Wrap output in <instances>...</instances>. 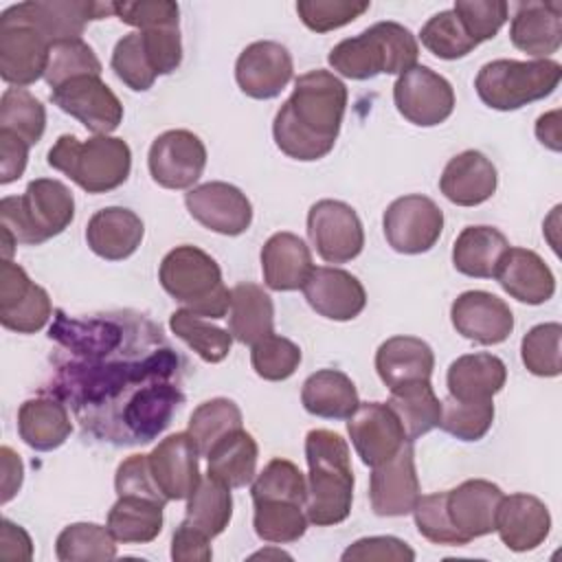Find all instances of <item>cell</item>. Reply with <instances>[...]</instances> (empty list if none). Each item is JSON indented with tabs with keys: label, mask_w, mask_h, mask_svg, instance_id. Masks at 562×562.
<instances>
[{
	"label": "cell",
	"mask_w": 562,
	"mask_h": 562,
	"mask_svg": "<svg viewBox=\"0 0 562 562\" xmlns=\"http://www.w3.org/2000/svg\"><path fill=\"white\" fill-rule=\"evenodd\" d=\"M231 516H233L231 487H226L224 483L215 481L209 474L200 479L198 487L187 498L184 522L213 540L228 527Z\"/></svg>",
	"instance_id": "40"
},
{
	"label": "cell",
	"mask_w": 562,
	"mask_h": 562,
	"mask_svg": "<svg viewBox=\"0 0 562 562\" xmlns=\"http://www.w3.org/2000/svg\"><path fill=\"white\" fill-rule=\"evenodd\" d=\"M48 165L66 173L86 193H108L127 180L132 149L119 136L79 140L75 134H61L48 149Z\"/></svg>",
	"instance_id": "6"
},
{
	"label": "cell",
	"mask_w": 562,
	"mask_h": 562,
	"mask_svg": "<svg viewBox=\"0 0 562 562\" xmlns=\"http://www.w3.org/2000/svg\"><path fill=\"white\" fill-rule=\"evenodd\" d=\"M83 75L101 77V61L94 55L92 46H88L81 37L55 42L50 46V55L44 72V79L50 86V90Z\"/></svg>",
	"instance_id": "47"
},
{
	"label": "cell",
	"mask_w": 562,
	"mask_h": 562,
	"mask_svg": "<svg viewBox=\"0 0 562 562\" xmlns=\"http://www.w3.org/2000/svg\"><path fill=\"white\" fill-rule=\"evenodd\" d=\"M560 112L553 110L549 114L538 116L536 121V136L542 145H547L553 151H560V123H558Z\"/></svg>",
	"instance_id": "63"
},
{
	"label": "cell",
	"mask_w": 562,
	"mask_h": 562,
	"mask_svg": "<svg viewBox=\"0 0 562 562\" xmlns=\"http://www.w3.org/2000/svg\"><path fill=\"white\" fill-rule=\"evenodd\" d=\"M147 167L156 184L165 189H189L206 167V147L189 130H167L154 138Z\"/></svg>",
	"instance_id": "14"
},
{
	"label": "cell",
	"mask_w": 562,
	"mask_h": 562,
	"mask_svg": "<svg viewBox=\"0 0 562 562\" xmlns=\"http://www.w3.org/2000/svg\"><path fill=\"white\" fill-rule=\"evenodd\" d=\"M452 11L459 15L468 35L481 44L501 31L507 22L509 7L505 0H457Z\"/></svg>",
	"instance_id": "55"
},
{
	"label": "cell",
	"mask_w": 562,
	"mask_h": 562,
	"mask_svg": "<svg viewBox=\"0 0 562 562\" xmlns=\"http://www.w3.org/2000/svg\"><path fill=\"white\" fill-rule=\"evenodd\" d=\"M165 503L145 496H119L108 512V529L116 542H151L162 531Z\"/></svg>",
	"instance_id": "38"
},
{
	"label": "cell",
	"mask_w": 562,
	"mask_h": 562,
	"mask_svg": "<svg viewBox=\"0 0 562 562\" xmlns=\"http://www.w3.org/2000/svg\"><path fill=\"white\" fill-rule=\"evenodd\" d=\"M386 404L397 415L408 441H415L422 435L435 430L441 422V402L435 395L430 380H419L393 389Z\"/></svg>",
	"instance_id": "39"
},
{
	"label": "cell",
	"mask_w": 562,
	"mask_h": 562,
	"mask_svg": "<svg viewBox=\"0 0 562 562\" xmlns=\"http://www.w3.org/2000/svg\"><path fill=\"white\" fill-rule=\"evenodd\" d=\"M347 430L360 461L371 468L389 461L408 441L397 415L384 402H360Z\"/></svg>",
	"instance_id": "20"
},
{
	"label": "cell",
	"mask_w": 562,
	"mask_h": 562,
	"mask_svg": "<svg viewBox=\"0 0 562 562\" xmlns=\"http://www.w3.org/2000/svg\"><path fill=\"white\" fill-rule=\"evenodd\" d=\"M209 542L211 538L182 520L171 538V558L176 562H209L213 558Z\"/></svg>",
	"instance_id": "59"
},
{
	"label": "cell",
	"mask_w": 562,
	"mask_h": 562,
	"mask_svg": "<svg viewBox=\"0 0 562 562\" xmlns=\"http://www.w3.org/2000/svg\"><path fill=\"white\" fill-rule=\"evenodd\" d=\"M294 72L290 50L272 40L248 44L235 64L239 90L250 99H274L290 83Z\"/></svg>",
	"instance_id": "18"
},
{
	"label": "cell",
	"mask_w": 562,
	"mask_h": 562,
	"mask_svg": "<svg viewBox=\"0 0 562 562\" xmlns=\"http://www.w3.org/2000/svg\"><path fill=\"white\" fill-rule=\"evenodd\" d=\"M110 66H112L114 75L134 92L149 90L158 77L145 55L143 40H140L138 31L127 33L116 42V46L112 50Z\"/></svg>",
	"instance_id": "52"
},
{
	"label": "cell",
	"mask_w": 562,
	"mask_h": 562,
	"mask_svg": "<svg viewBox=\"0 0 562 562\" xmlns=\"http://www.w3.org/2000/svg\"><path fill=\"white\" fill-rule=\"evenodd\" d=\"M397 112L417 127H435L454 110V90L446 77L428 66H413L393 86Z\"/></svg>",
	"instance_id": "11"
},
{
	"label": "cell",
	"mask_w": 562,
	"mask_h": 562,
	"mask_svg": "<svg viewBox=\"0 0 562 562\" xmlns=\"http://www.w3.org/2000/svg\"><path fill=\"white\" fill-rule=\"evenodd\" d=\"M301 290L310 307L329 321H351L367 305L364 285L340 268H314Z\"/></svg>",
	"instance_id": "23"
},
{
	"label": "cell",
	"mask_w": 562,
	"mask_h": 562,
	"mask_svg": "<svg viewBox=\"0 0 562 562\" xmlns=\"http://www.w3.org/2000/svg\"><path fill=\"white\" fill-rule=\"evenodd\" d=\"M496 184V167L476 149H465L450 158L439 178L441 193L457 206H479L487 202L494 195Z\"/></svg>",
	"instance_id": "27"
},
{
	"label": "cell",
	"mask_w": 562,
	"mask_h": 562,
	"mask_svg": "<svg viewBox=\"0 0 562 562\" xmlns=\"http://www.w3.org/2000/svg\"><path fill=\"white\" fill-rule=\"evenodd\" d=\"M494 277L512 299L527 305H542L555 292V277L551 268L529 248L509 246Z\"/></svg>",
	"instance_id": "28"
},
{
	"label": "cell",
	"mask_w": 562,
	"mask_h": 562,
	"mask_svg": "<svg viewBox=\"0 0 562 562\" xmlns=\"http://www.w3.org/2000/svg\"><path fill=\"white\" fill-rule=\"evenodd\" d=\"M143 235V220L123 206H105L97 211L86 226V241L90 250L108 261H121L134 255Z\"/></svg>",
	"instance_id": "29"
},
{
	"label": "cell",
	"mask_w": 562,
	"mask_h": 562,
	"mask_svg": "<svg viewBox=\"0 0 562 562\" xmlns=\"http://www.w3.org/2000/svg\"><path fill=\"white\" fill-rule=\"evenodd\" d=\"M347 108V88L329 70L316 68L294 81V90L279 108L272 136L277 147L294 160H318L334 149Z\"/></svg>",
	"instance_id": "2"
},
{
	"label": "cell",
	"mask_w": 562,
	"mask_h": 562,
	"mask_svg": "<svg viewBox=\"0 0 562 562\" xmlns=\"http://www.w3.org/2000/svg\"><path fill=\"white\" fill-rule=\"evenodd\" d=\"M417 531L435 542V544H450V547H463L465 540L454 529L448 507H446V492H435L428 496H419L417 505L413 507Z\"/></svg>",
	"instance_id": "54"
},
{
	"label": "cell",
	"mask_w": 562,
	"mask_h": 562,
	"mask_svg": "<svg viewBox=\"0 0 562 562\" xmlns=\"http://www.w3.org/2000/svg\"><path fill=\"white\" fill-rule=\"evenodd\" d=\"M50 101L94 136H110L123 121V103L101 77H75L50 90Z\"/></svg>",
	"instance_id": "13"
},
{
	"label": "cell",
	"mask_w": 562,
	"mask_h": 562,
	"mask_svg": "<svg viewBox=\"0 0 562 562\" xmlns=\"http://www.w3.org/2000/svg\"><path fill=\"white\" fill-rule=\"evenodd\" d=\"M114 487L119 496H145L167 505V498L162 496V492L158 490L151 476L147 454H132L125 461H121L116 468Z\"/></svg>",
	"instance_id": "56"
},
{
	"label": "cell",
	"mask_w": 562,
	"mask_h": 562,
	"mask_svg": "<svg viewBox=\"0 0 562 562\" xmlns=\"http://www.w3.org/2000/svg\"><path fill=\"white\" fill-rule=\"evenodd\" d=\"M419 496L413 441H406L389 461L373 465L369 501L378 516H406L413 512Z\"/></svg>",
	"instance_id": "19"
},
{
	"label": "cell",
	"mask_w": 562,
	"mask_h": 562,
	"mask_svg": "<svg viewBox=\"0 0 562 562\" xmlns=\"http://www.w3.org/2000/svg\"><path fill=\"white\" fill-rule=\"evenodd\" d=\"M33 555V542L29 533L20 527L13 525L9 518H2L0 522V558L4 562H26Z\"/></svg>",
	"instance_id": "61"
},
{
	"label": "cell",
	"mask_w": 562,
	"mask_h": 562,
	"mask_svg": "<svg viewBox=\"0 0 562 562\" xmlns=\"http://www.w3.org/2000/svg\"><path fill=\"white\" fill-rule=\"evenodd\" d=\"M18 432L33 450L48 452L59 448L72 432L66 404L53 395L26 400L18 411Z\"/></svg>",
	"instance_id": "33"
},
{
	"label": "cell",
	"mask_w": 562,
	"mask_h": 562,
	"mask_svg": "<svg viewBox=\"0 0 562 562\" xmlns=\"http://www.w3.org/2000/svg\"><path fill=\"white\" fill-rule=\"evenodd\" d=\"M75 217L72 191L53 178L31 180L22 195L0 200V228L18 244L37 246L64 233Z\"/></svg>",
	"instance_id": "5"
},
{
	"label": "cell",
	"mask_w": 562,
	"mask_h": 562,
	"mask_svg": "<svg viewBox=\"0 0 562 562\" xmlns=\"http://www.w3.org/2000/svg\"><path fill=\"white\" fill-rule=\"evenodd\" d=\"M419 44L415 35L397 22H378L356 37L338 42L329 55V66L347 79H373L378 75H402L417 66Z\"/></svg>",
	"instance_id": "4"
},
{
	"label": "cell",
	"mask_w": 562,
	"mask_h": 562,
	"mask_svg": "<svg viewBox=\"0 0 562 562\" xmlns=\"http://www.w3.org/2000/svg\"><path fill=\"white\" fill-rule=\"evenodd\" d=\"M450 321L457 334L479 345H498L514 329L509 305L492 292L468 290L452 301Z\"/></svg>",
	"instance_id": "21"
},
{
	"label": "cell",
	"mask_w": 562,
	"mask_h": 562,
	"mask_svg": "<svg viewBox=\"0 0 562 562\" xmlns=\"http://www.w3.org/2000/svg\"><path fill=\"white\" fill-rule=\"evenodd\" d=\"M0 457H2V503H9L22 485L24 468L20 457L9 446H2Z\"/></svg>",
	"instance_id": "62"
},
{
	"label": "cell",
	"mask_w": 562,
	"mask_h": 562,
	"mask_svg": "<svg viewBox=\"0 0 562 562\" xmlns=\"http://www.w3.org/2000/svg\"><path fill=\"white\" fill-rule=\"evenodd\" d=\"M560 338L562 325L560 323H540L531 327L520 342L522 364L529 373L540 378H555L562 371L560 364Z\"/></svg>",
	"instance_id": "49"
},
{
	"label": "cell",
	"mask_w": 562,
	"mask_h": 562,
	"mask_svg": "<svg viewBox=\"0 0 562 562\" xmlns=\"http://www.w3.org/2000/svg\"><path fill=\"white\" fill-rule=\"evenodd\" d=\"M250 362L259 378L270 382L288 380L301 364V349L290 338L270 334L250 345Z\"/></svg>",
	"instance_id": "51"
},
{
	"label": "cell",
	"mask_w": 562,
	"mask_h": 562,
	"mask_svg": "<svg viewBox=\"0 0 562 562\" xmlns=\"http://www.w3.org/2000/svg\"><path fill=\"white\" fill-rule=\"evenodd\" d=\"M310 465L305 516L316 527L347 520L353 501V470L347 441L327 428H314L305 437Z\"/></svg>",
	"instance_id": "3"
},
{
	"label": "cell",
	"mask_w": 562,
	"mask_h": 562,
	"mask_svg": "<svg viewBox=\"0 0 562 562\" xmlns=\"http://www.w3.org/2000/svg\"><path fill=\"white\" fill-rule=\"evenodd\" d=\"M241 428V411L228 397H213L202 402L189 417L187 432L193 437L200 457H206L209 450L228 432Z\"/></svg>",
	"instance_id": "43"
},
{
	"label": "cell",
	"mask_w": 562,
	"mask_h": 562,
	"mask_svg": "<svg viewBox=\"0 0 562 562\" xmlns=\"http://www.w3.org/2000/svg\"><path fill=\"white\" fill-rule=\"evenodd\" d=\"M189 215L220 235H241L252 222V204L241 189L228 182H204L184 193Z\"/></svg>",
	"instance_id": "16"
},
{
	"label": "cell",
	"mask_w": 562,
	"mask_h": 562,
	"mask_svg": "<svg viewBox=\"0 0 562 562\" xmlns=\"http://www.w3.org/2000/svg\"><path fill=\"white\" fill-rule=\"evenodd\" d=\"M55 553L61 562H108L116 558V540L108 527L97 522H72L59 531Z\"/></svg>",
	"instance_id": "41"
},
{
	"label": "cell",
	"mask_w": 562,
	"mask_h": 562,
	"mask_svg": "<svg viewBox=\"0 0 562 562\" xmlns=\"http://www.w3.org/2000/svg\"><path fill=\"white\" fill-rule=\"evenodd\" d=\"M512 44L536 57L547 59L562 44V2L527 0L518 2L509 26Z\"/></svg>",
	"instance_id": "26"
},
{
	"label": "cell",
	"mask_w": 562,
	"mask_h": 562,
	"mask_svg": "<svg viewBox=\"0 0 562 562\" xmlns=\"http://www.w3.org/2000/svg\"><path fill=\"white\" fill-rule=\"evenodd\" d=\"M162 290L198 316L224 318L231 290L222 281L217 261L198 246L182 244L169 250L158 268Z\"/></svg>",
	"instance_id": "7"
},
{
	"label": "cell",
	"mask_w": 562,
	"mask_h": 562,
	"mask_svg": "<svg viewBox=\"0 0 562 562\" xmlns=\"http://www.w3.org/2000/svg\"><path fill=\"white\" fill-rule=\"evenodd\" d=\"M228 331L241 345H255L274 334V305L261 285L244 281L231 290Z\"/></svg>",
	"instance_id": "34"
},
{
	"label": "cell",
	"mask_w": 562,
	"mask_h": 562,
	"mask_svg": "<svg viewBox=\"0 0 562 562\" xmlns=\"http://www.w3.org/2000/svg\"><path fill=\"white\" fill-rule=\"evenodd\" d=\"M301 402L310 415L323 419H349L358 408L360 397L347 373L338 369H321L303 382Z\"/></svg>",
	"instance_id": "35"
},
{
	"label": "cell",
	"mask_w": 562,
	"mask_h": 562,
	"mask_svg": "<svg viewBox=\"0 0 562 562\" xmlns=\"http://www.w3.org/2000/svg\"><path fill=\"white\" fill-rule=\"evenodd\" d=\"M494 422V404L487 402H459L448 397L441 402V422L439 426L461 439V441H479L487 435Z\"/></svg>",
	"instance_id": "50"
},
{
	"label": "cell",
	"mask_w": 562,
	"mask_h": 562,
	"mask_svg": "<svg viewBox=\"0 0 562 562\" xmlns=\"http://www.w3.org/2000/svg\"><path fill=\"white\" fill-rule=\"evenodd\" d=\"M171 331L184 340L204 362H222L233 345V334L228 329H222L202 316L193 314L187 307L176 310L169 316Z\"/></svg>",
	"instance_id": "42"
},
{
	"label": "cell",
	"mask_w": 562,
	"mask_h": 562,
	"mask_svg": "<svg viewBox=\"0 0 562 562\" xmlns=\"http://www.w3.org/2000/svg\"><path fill=\"white\" fill-rule=\"evenodd\" d=\"M507 382V367L494 353H465L459 356L446 373L450 397L459 402H487Z\"/></svg>",
	"instance_id": "32"
},
{
	"label": "cell",
	"mask_w": 562,
	"mask_h": 562,
	"mask_svg": "<svg viewBox=\"0 0 562 562\" xmlns=\"http://www.w3.org/2000/svg\"><path fill=\"white\" fill-rule=\"evenodd\" d=\"M50 42L11 7L0 15V77L13 88L35 83L46 72Z\"/></svg>",
	"instance_id": "9"
},
{
	"label": "cell",
	"mask_w": 562,
	"mask_h": 562,
	"mask_svg": "<svg viewBox=\"0 0 562 562\" xmlns=\"http://www.w3.org/2000/svg\"><path fill=\"white\" fill-rule=\"evenodd\" d=\"M503 496V490L485 479H468L446 492L448 516L465 544L494 531L496 509Z\"/></svg>",
	"instance_id": "24"
},
{
	"label": "cell",
	"mask_w": 562,
	"mask_h": 562,
	"mask_svg": "<svg viewBox=\"0 0 562 562\" xmlns=\"http://www.w3.org/2000/svg\"><path fill=\"white\" fill-rule=\"evenodd\" d=\"M46 127V110L26 88H7L0 99V130L13 132L26 145H35Z\"/></svg>",
	"instance_id": "44"
},
{
	"label": "cell",
	"mask_w": 562,
	"mask_h": 562,
	"mask_svg": "<svg viewBox=\"0 0 562 562\" xmlns=\"http://www.w3.org/2000/svg\"><path fill=\"white\" fill-rule=\"evenodd\" d=\"M551 529L547 505L531 494L503 496L496 509V527L503 544L512 551H533L544 542Z\"/></svg>",
	"instance_id": "25"
},
{
	"label": "cell",
	"mask_w": 562,
	"mask_h": 562,
	"mask_svg": "<svg viewBox=\"0 0 562 562\" xmlns=\"http://www.w3.org/2000/svg\"><path fill=\"white\" fill-rule=\"evenodd\" d=\"M149 325L151 321L138 314H123L121 323L112 316L70 318L61 310L55 312L48 338L72 358L59 364L46 393L66 402L83 428L105 441L123 443L132 404L151 384L171 382L178 373V353L162 340V331L130 349Z\"/></svg>",
	"instance_id": "1"
},
{
	"label": "cell",
	"mask_w": 562,
	"mask_h": 562,
	"mask_svg": "<svg viewBox=\"0 0 562 562\" xmlns=\"http://www.w3.org/2000/svg\"><path fill=\"white\" fill-rule=\"evenodd\" d=\"M147 457L151 476L167 501H184L198 487L200 450L189 432L165 437Z\"/></svg>",
	"instance_id": "22"
},
{
	"label": "cell",
	"mask_w": 562,
	"mask_h": 562,
	"mask_svg": "<svg viewBox=\"0 0 562 562\" xmlns=\"http://www.w3.org/2000/svg\"><path fill=\"white\" fill-rule=\"evenodd\" d=\"M369 7L367 0H299L296 13L310 31L327 33L353 22L369 11Z\"/></svg>",
	"instance_id": "53"
},
{
	"label": "cell",
	"mask_w": 562,
	"mask_h": 562,
	"mask_svg": "<svg viewBox=\"0 0 562 562\" xmlns=\"http://www.w3.org/2000/svg\"><path fill=\"white\" fill-rule=\"evenodd\" d=\"M560 79L562 66L553 59H494L479 70L474 88L487 108L512 112L549 97Z\"/></svg>",
	"instance_id": "8"
},
{
	"label": "cell",
	"mask_w": 562,
	"mask_h": 562,
	"mask_svg": "<svg viewBox=\"0 0 562 562\" xmlns=\"http://www.w3.org/2000/svg\"><path fill=\"white\" fill-rule=\"evenodd\" d=\"M259 448L250 432L237 428L222 437L206 454L209 470L206 474L226 487H246L257 474Z\"/></svg>",
	"instance_id": "37"
},
{
	"label": "cell",
	"mask_w": 562,
	"mask_h": 562,
	"mask_svg": "<svg viewBox=\"0 0 562 562\" xmlns=\"http://www.w3.org/2000/svg\"><path fill=\"white\" fill-rule=\"evenodd\" d=\"M307 235L327 263L356 259L364 248V228L358 213L340 200H318L307 213Z\"/></svg>",
	"instance_id": "12"
},
{
	"label": "cell",
	"mask_w": 562,
	"mask_h": 562,
	"mask_svg": "<svg viewBox=\"0 0 562 562\" xmlns=\"http://www.w3.org/2000/svg\"><path fill=\"white\" fill-rule=\"evenodd\" d=\"M114 15L130 26L149 29L158 24H178L180 9L171 0H140V2H114Z\"/></svg>",
	"instance_id": "57"
},
{
	"label": "cell",
	"mask_w": 562,
	"mask_h": 562,
	"mask_svg": "<svg viewBox=\"0 0 562 562\" xmlns=\"http://www.w3.org/2000/svg\"><path fill=\"white\" fill-rule=\"evenodd\" d=\"M342 560H393V562H413L415 551L395 536H371L360 538L353 544H349L342 553Z\"/></svg>",
	"instance_id": "58"
},
{
	"label": "cell",
	"mask_w": 562,
	"mask_h": 562,
	"mask_svg": "<svg viewBox=\"0 0 562 562\" xmlns=\"http://www.w3.org/2000/svg\"><path fill=\"white\" fill-rule=\"evenodd\" d=\"M11 9L33 24L50 46L61 40H79L88 22L114 15V2L88 0H26Z\"/></svg>",
	"instance_id": "17"
},
{
	"label": "cell",
	"mask_w": 562,
	"mask_h": 562,
	"mask_svg": "<svg viewBox=\"0 0 562 562\" xmlns=\"http://www.w3.org/2000/svg\"><path fill=\"white\" fill-rule=\"evenodd\" d=\"M29 147L31 145H26L13 132L0 130V184H9L24 173Z\"/></svg>",
	"instance_id": "60"
},
{
	"label": "cell",
	"mask_w": 562,
	"mask_h": 562,
	"mask_svg": "<svg viewBox=\"0 0 562 562\" xmlns=\"http://www.w3.org/2000/svg\"><path fill=\"white\" fill-rule=\"evenodd\" d=\"M507 250L509 241L498 228L465 226L452 244V263L465 277L492 279Z\"/></svg>",
	"instance_id": "36"
},
{
	"label": "cell",
	"mask_w": 562,
	"mask_h": 562,
	"mask_svg": "<svg viewBox=\"0 0 562 562\" xmlns=\"http://www.w3.org/2000/svg\"><path fill=\"white\" fill-rule=\"evenodd\" d=\"M314 270L307 244L288 231L274 233L261 248V272L270 290L292 292L303 288Z\"/></svg>",
	"instance_id": "31"
},
{
	"label": "cell",
	"mask_w": 562,
	"mask_h": 562,
	"mask_svg": "<svg viewBox=\"0 0 562 562\" xmlns=\"http://www.w3.org/2000/svg\"><path fill=\"white\" fill-rule=\"evenodd\" d=\"M422 44L439 59H461L479 44L468 35L459 15L452 9L435 13L422 26Z\"/></svg>",
	"instance_id": "48"
},
{
	"label": "cell",
	"mask_w": 562,
	"mask_h": 562,
	"mask_svg": "<svg viewBox=\"0 0 562 562\" xmlns=\"http://www.w3.org/2000/svg\"><path fill=\"white\" fill-rule=\"evenodd\" d=\"M250 494H252V503L288 501V503L305 505L307 481L292 461L277 457L268 461V465L255 476Z\"/></svg>",
	"instance_id": "46"
},
{
	"label": "cell",
	"mask_w": 562,
	"mask_h": 562,
	"mask_svg": "<svg viewBox=\"0 0 562 562\" xmlns=\"http://www.w3.org/2000/svg\"><path fill=\"white\" fill-rule=\"evenodd\" d=\"M307 516L303 514V505L288 501H261L255 503V533L263 542L288 544L296 542L307 531Z\"/></svg>",
	"instance_id": "45"
},
{
	"label": "cell",
	"mask_w": 562,
	"mask_h": 562,
	"mask_svg": "<svg viewBox=\"0 0 562 562\" xmlns=\"http://www.w3.org/2000/svg\"><path fill=\"white\" fill-rule=\"evenodd\" d=\"M432 369L435 353L430 345L417 336H393L375 351V371L389 391L411 382L430 380Z\"/></svg>",
	"instance_id": "30"
},
{
	"label": "cell",
	"mask_w": 562,
	"mask_h": 562,
	"mask_svg": "<svg viewBox=\"0 0 562 562\" xmlns=\"http://www.w3.org/2000/svg\"><path fill=\"white\" fill-rule=\"evenodd\" d=\"M53 316L48 292L33 283L22 266L2 259L0 266V323L18 334L40 331Z\"/></svg>",
	"instance_id": "15"
},
{
	"label": "cell",
	"mask_w": 562,
	"mask_h": 562,
	"mask_svg": "<svg viewBox=\"0 0 562 562\" xmlns=\"http://www.w3.org/2000/svg\"><path fill=\"white\" fill-rule=\"evenodd\" d=\"M382 228L395 252L422 255L439 241L443 231V211L426 195H402L386 206Z\"/></svg>",
	"instance_id": "10"
}]
</instances>
